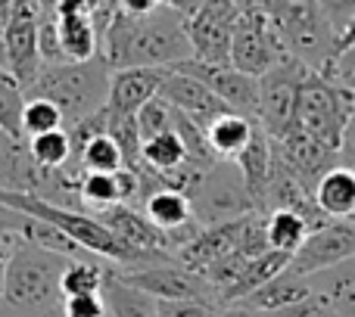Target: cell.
<instances>
[{"instance_id":"6da1fadb","label":"cell","mask_w":355,"mask_h":317,"mask_svg":"<svg viewBox=\"0 0 355 317\" xmlns=\"http://www.w3.org/2000/svg\"><path fill=\"white\" fill-rule=\"evenodd\" d=\"M100 56L110 62L112 72L181 66L193 60L187 16L168 0H159L150 12H128L119 3L100 44Z\"/></svg>"},{"instance_id":"7a4b0ae2","label":"cell","mask_w":355,"mask_h":317,"mask_svg":"<svg viewBox=\"0 0 355 317\" xmlns=\"http://www.w3.org/2000/svg\"><path fill=\"white\" fill-rule=\"evenodd\" d=\"M268 19L275 22L287 56L331 78L340 60V31L334 28L324 3L315 0H262Z\"/></svg>"},{"instance_id":"3957f363","label":"cell","mask_w":355,"mask_h":317,"mask_svg":"<svg viewBox=\"0 0 355 317\" xmlns=\"http://www.w3.org/2000/svg\"><path fill=\"white\" fill-rule=\"evenodd\" d=\"M112 69L103 56L91 62H66V66H47L35 81L25 100H47L62 112L66 131L94 118L110 106Z\"/></svg>"},{"instance_id":"277c9868","label":"cell","mask_w":355,"mask_h":317,"mask_svg":"<svg viewBox=\"0 0 355 317\" xmlns=\"http://www.w3.org/2000/svg\"><path fill=\"white\" fill-rule=\"evenodd\" d=\"M72 258L12 239L6 258V305L10 317H44L62 308V274Z\"/></svg>"},{"instance_id":"5b68a950","label":"cell","mask_w":355,"mask_h":317,"mask_svg":"<svg viewBox=\"0 0 355 317\" xmlns=\"http://www.w3.org/2000/svg\"><path fill=\"white\" fill-rule=\"evenodd\" d=\"M355 116V93L343 81L327 78V75H309L300 93V109H296V128L306 131L318 143L337 150L343 147V134Z\"/></svg>"},{"instance_id":"8992f818","label":"cell","mask_w":355,"mask_h":317,"mask_svg":"<svg viewBox=\"0 0 355 317\" xmlns=\"http://www.w3.org/2000/svg\"><path fill=\"white\" fill-rule=\"evenodd\" d=\"M175 10L187 16V37L193 47V60L202 66H231L234 31L243 3L234 0H172Z\"/></svg>"},{"instance_id":"52a82bcc","label":"cell","mask_w":355,"mask_h":317,"mask_svg":"<svg viewBox=\"0 0 355 317\" xmlns=\"http://www.w3.org/2000/svg\"><path fill=\"white\" fill-rule=\"evenodd\" d=\"M190 206H193V218L202 227L234 224V221H243L246 215L259 212L237 162H218L212 171H206L196 190L190 193Z\"/></svg>"},{"instance_id":"ba28073f","label":"cell","mask_w":355,"mask_h":317,"mask_svg":"<svg viewBox=\"0 0 355 317\" xmlns=\"http://www.w3.org/2000/svg\"><path fill=\"white\" fill-rule=\"evenodd\" d=\"M284 60H287V50L277 37L275 22L265 12V3L246 0L237 19V31H234L231 66L250 78H262Z\"/></svg>"},{"instance_id":"9c48e42d","label":"cell","mask_w":355,"mask_h":317,"mask_svg":"<svg viewBox=\"0 0 355 317\" xmlns=\"http://www.w3.org/2000/svg\"><path fill=\"white\" fill-rule=\"evenodd\" d=\"M309 75H312V69L287 56L281 66H275L268 75L259 78V125L271 141H281L284 134L296 128L300 93Z\"/></svg>"},{"instance_id":"30bf717a","label":"cell","mask_w":355,"mask_h":317,"mask_svg":"<svg viewBox=\"0 0 355 317\" xmlns=\"http://www.w3.org/2000/svg\"><path fill=\"white\" fill-rule=\"evenodd\" d=\"M112 274L122 283L141 289V293L153 296L156 302H206L212 308H221V299L215 293V287L206 277L193 274V271L181 268L178 262H166V264H150L141 271H116Z\"/></svg>"},{"instance_id":"8fae6325","label":"cell","mask_w":355,"mask_h":317,"mask_svg":"<svg viewBox=\"0 0 355 317\" xmlns=\"http://www.w3.org/2000/svg\"><path fill=\"white\" fill-rule=\"evenodd\" d=\"M37 6L35 0H19L10 25L3 28L6 41V72L19 81L25 93L35 87L44 72L41 60V37H37Z\"/></svg>"},{"instance_id":"7c38bea8","label":"cell","mask_w":355,"mask_h":317,"mask_svg":"<svg viewBox=\"0 0 355 317\" xmlns=\"http://www.w3.org/2000/svg\"><path fill=\"white\" fill-rule=\"evenodd\" d=\"M355 258V221H331L309 233L306 246L290 258V271L300 277H315Z\"/></svg>"},{"instance_id":"4fadbf2b","label":"cell","mask_w":355,"mask_h":317,"mask_svg":"<svg viewBox=\"0 0 355 317\" xmlns=\"http://www.w3.org/2000/svg\"><path fill=\"white\" fill-rule=\"evenodd\" d=\"M178 72L202 81L234 116H243L250 122H259V78L237 72L234 66H202L196 60H187L175 66Z\"/></svg>"},{"instance_id":"5bb4252c","label":"cell","mask_w":355,"mask_h":317,"mask_svg":"<svg viewBox=\"0 0 355 317\" xmlns=\"http://www.w3.org/2000/svg\"><path fill=\"white\" fill-rule=\"evenodd\" d=\"M162 100L172 103L175 112L187 116L193 125H200L202 131H209L221 116H227V106L209 91L202 81L190 78V75L178 72V69H166V78H162V91H159Z\"/></svg>"},{"instance_id":"9a60e30c","label":"cell","mask_w":355,"mask_h":317,"mask_svg":"<svg viewBox=\"0 0 355 317\" xmlns=\"http://www.w3.org/2000/svg\"><path fill=\"white\" fill-rule=\"evenodd\" d=\"M275 156L281 158L312 193L318 190L321 177L340 165L337 150L318 143L315 137H309L306 131H300V128H293L290 134H284L281 141H275Z\"/></svg>"},{"instance_id":"2e32d148","label":"cell","mask_w":355,"mask_h":317,"mask_svg":"<svg viewBox=\"0 0 355 317\" xmlns=\"http://www.w3.org/2000/svg\"><path fill=\"white\" fill-rule=\"evenodd\" d=\"M0 233H6L16 243L35 246V249H44V252H56V255H66V258H91V252L75 246L66 233L50 227L47 221L35 218V215L16 212V208H6V206H0Z\"/></svg>"},{"instance_id":"e0dca14e","label":"cell","mask_w":355,"mask_h":317,"mask_svg":"<svg viewBox=\"0 0 355 317\" xmlns=\"http://www.w3.org/2000/svg\"><path fill=\"white\" fill-rule=\"evenodd\" d=\"M166 69H128V72H112V91L106 109L112 116H137L150 100L159 97Z\"/></svg>"},{"instance_id":"ac0fdd59","label":"cell","mask_w":355,"mask_h":317,"mask_svg":"<svg viewBox=\"0 0 355 317\" xmlns=\"http://www.w3.org/2000/svg\"><path fill=\"white\" fill-rule=\"evenodd\" d=\"M97 218L110 227L112 233L125 239L128 246L141 252H168V239L159 227L150 224V218L141 212L137 206H112V208H103L97 212ZM172 255V252H168Z\"/></svg>"},{"instance_id":"d6986e66","label":"cell","mask_w":355,"mask_h":317,"mask_svg":"<svg viewBox=\"0 0 355 317\" xmlns=\"http://www.w3.org/2000/svg\"><path fill=\"white\" fill-rule=\"evenodd\" d=\"M41 171L44 168L31 156L28 141H16V137L0 131V190L35 196Z\"/></svg>"},{"instance_id":"ffe728a7","label":"cell","mask_w":355,"mask_h":317,"mask_svg":"<svg viewBox=\"0 0 355 317\" xmlns=\"http://www.w3.org/2000/svg\"><path fill=\"white\" fill-rule=\"evenodd\" d=\"M227 252H237V221H234V224H221V227H206L193 243L178 252L175 262L181 264V268L202 277L218 258H225Z\"/></svg>"},{"instance_id":"44dd1931","label":"cell","mask_w":355,"mask_h":317,"mask_svg":"<svg viewBox=\"0 0 355 317\" xmlns=\"http://www.w3.org/2000/svg\"><path fill=\"white\" fill-rule=\"evenodd\" d=\"M271 165H275V141L262 131V125H256V134H252L250 147L243 150V156L237 158V168L262 215H265V196H268V181H271Z\"/></svg>"},{"instance_id":"7402d4cb","label":"cell","mask_w":355,"mask_h":317,"mask_svg":"<svg viewBox=\"0 0 355 317\" xmlns=\"http://www.w3.org/2000/svg\"><path fill=\"white\" fill-rule=\"evenodd\" d=\"M315 289H312V280L309 277H300L293 274V271H284V274H277L271 283H265L259 293H252L250 299L237 302V305H246L252 308V311H262V314H277L284 311V308L296 305V302L309 299Z\"/></svg>"},{"instance_id":"603a6c76","label":"cell","mask_w":355,"mask_h":317,"mask_svg":"<svg viewBox=\"0 0 355 317\" xmlns=\"http://www.w3.org/2000/svg\"><path fill=\"white\" fill-rule=\"evenodd\" d=\"M315 199L331 221H355V171L346 165L331 168L321 177Z\"/></svg>"},{"instance_id":"cb8c5ba5","label":"cell","mask_w":355,"mask_h":317,"mask_svg":"<svg viewBox=\"0 0 355 317\" xmlns=\"http://www.w3.org/2000/svg\"><path fill=\"white\" fill-rule=\"evenodd\" d=\"M256 125L259 122H250V118L234 116V112L221 116L218 122L206 131L209 147L218 156V162H237V158L243 156V150L250 147L252 134H256Z\"/></svg>"},{"instance_id":"d4e9b609","label":"cell","mask_w":355,"mask_h":317,"mask_svg":"<svg viewBox=\"0 0 355 317\" xmlns=\"http://www.w3.org/2000/svg\"><path fill=\"white\" fill-rule=\"evenodd\" d=\"M309 280H312L315 293L331 302L337 317H355V258L324 271V274L309 277Z\"/></svg>"},{"instance_id":"484cf974","label":"cell","mask_w":355,"mask_h":317,"mask_svg":"<svg viewBox=\"0 0 355 317\" xmlns=\"http://www.w3.org/2000/svg\"><path fill=\"white\" fill-rule=\"evenodd\" d=\"M141 212L150 218V224L159 227L162 233H175L181 227H187L193 218V206H190V196L178 193V190H159L153 193L147 202L141 206Z\"/></svg>"},{"instance_id":"4316f807","label":"cell","mask_w":355,"mask_h":317,"mask_svg":"<svg viewBox=\"0 0 355 317\" xmlns=\"http://www.w3.org/2000/svg\"><path fill=\"white\" fill-rule=\"evenodd\" d=\"M287 268H290V255H281V252H268V255H262V258L246 262L240 280L234 283L231 293L225 296V308L227 305H237V302H243V299H250L252 293H259L265 283H271L277 274H284Z\"/></svg>"},{"instance_id":"83f0119b","label":"cell","mask_w":355,"mask_h":317,"mask_svg":"<svg viewBox=\"0 0 355 317\" xmlns=\"http://www.w3.org/2000/svg\"><path fill=\"white\" fill-rule=\"evenodd\" d=\"M103 299H106V308H110V317H159V302L153 296L122 283L112 274V268H110V277H106Z\"/></svg>"},{"instance_id":"f1b7e54d","label":"cell","mask_w":355,"mask_h":317,"mask_svg":"<svg viewBox=\"0 0 355 317\" xmlns=\"http://www.w3.org/2000/svg\"><path fill=\"white\" fill-rule=\"evenodd\" d=\"M110 268L97 258H72L62 274V302L66 299H81V296H100L106 287Z\"/></svg>"},{"instance_id":"f546056e","label":"cell","mask_w":355,"mask_h":317,"mask_svg":"<svg viewBox=\"0 0 355 317\" xmlns=\"http://www.w3.org/2000/svg\"><path fill=\"white\" fill-rule=\"evenodd\" d=\"M309 233H312V227H309L300 215H290V212H271L268 215V243H271V252H281V255L293 258L296 252L306 246Z\"/></svg>"},{"instance_id":"4dcf8cb0","label":"cell","mask_w":355,"mask_h":317,"mask_svg":"<svg viewBox=\"0 0 355 317\" xmlns=\"http://www.w3.org/2000/svg\"><path fill=\"white\" fill-rule=\"evenodd\" d=\"M184 165H187V150H184L178 131H168V134H159L144 143V168L156 171V174H172Z\"/></svg>"},{"instance_id":"1f68e13d","label":"cell","mask_w":355,"mask_h":317,"mask_svg":"<svg viewBox=\"0 0 355 317\" xmlns=\"http://www.w3.org/2000/svg\"><path fill=\"white\" fill-rule=\"evenodd\" d=\"M122 168H125V156L110 134L94 137V141L85 147V153L78 156L81 174H119Z\"/></svg>"},{"instance_id":"d6a6232c","label":"cell","mask_w":355,"mask_h":317,"mask_svg":"<svg viewBox=\"0 0 355 317\" xmlns=\"http://www.w3.org/2000/svg\"><path fill=\"white\" fill-rule=\"evenodd\" d=\"M28 150L41 168L60 171V168H69V165H72V137H69L66 128L50 131V134H41V137H31Z\"/></svg>"},{"instance_id":"836d02e7","label":"cell","mask_w":355,"mask_h":317,"mask_svg":"<svg viewBox=\"0 0 355 317\" xmlns=\"http://www.w3.org/2000/svg\"><path fill=\"white\" fill-rule=\"evenodd\" d=\"M81 202L91 208V215L103 208L122 206V190H119L116 174H81Z\"/></svg>"},{"instance_id":"e575fe53","label":"cell","mask_w":355,"mask_h":317,"mask_svg":"<svg viewBox=\"0 0 355 317\" xmlns=\"http://www.w3.org/2000/svg\"><path fill=\"white\" fill-rule=\"evenodd\" d=\"M62 128H66L62 112L56 109L53 103H47V100H28V103H25V112H22L25 141L41 137V134H50V131H62Z\"/></svg>"},{"instance_id":"d590c367","label":"cell","mask_w":355,"mask_h":317,"mask_svg":"<svg viewBox=\"0 0 355 317\" xmlns=\"http://www.w3.org/2000/svg\"><path fill=\"white\" fill-rule=\"evenodd\" d=\"M137 128H141L144 143L153 141V137H159V134L175 131V109H172V103H168V100H162V97L150 100V103L137 112Z\"/></svg>"},{"instance_id":"8d00e7d4","label":"cell","mask_w":355,"mask_h":317,"mask_svg":"<svg viewBox=\"0 0 355 317\" xmlns=\"http://www.w3.org/2000/svg\"><path fill=\"white\" fill-rule=\"evenodd\" d=\"M271 317H337V311L331 308V302H327L324 296L312 293L309 299L296 302V305L284 308V311H277V314H271Z\"/></svg>"},{"instance_id":"74e56055","label":"cell","mask_w":355,"mask_h":317,"mask_svg":"<svg viewBox=\"0 0 355 317\" xmlns=\"http://www.w3.org/2000/svg\"><path fill=\"white\" fill-rule=\"evenodd\" d=\"M66 317H110L103 293L100 296H81V299H66L62 302Z\"/></svg>"},{"instance_id":"f35d334b","label":"cell","mask_w":355,"mask_h":317,"mask_svg":"<svg viewBox=\"0 0 355 317\" xmlns=\"http://www.w3.org/2000/svg\"><path fill=\"white\" fill-rule=\"evenodd\" d=\"M218 311L206 302H159V317H215Z\"/></svg>"},{"instance_id":"ab89813d","label":"cell","mask_w":355,"mask_h":317,"mask_svg":"<svg viewBox=\"0 0 355 317\" xmlns=\"http://www.w3.org/2000/svg\"><path fill=\"white\" fill-rule=\"evenodd\" d=\"M340 165H346V168L355 171V116H352L349 128H346V134H343V147H340Z\"/></svg>"},{"instance_id":"60d3db41","label":"cell","mask_w":355,"mask_h":317,"mask_svg":"<svg viewBox=\"0 0 355 317\" xmlns=\"http://www.w3.org/2000/svg\"><path fill=\"white\" fill-rule=\"evenodd\" d=\"M215 317H271V314L252 311V308H246V305H227V308H221Z\"/></svg>"},{"instance_id":"b9f144b4","label":"cell","mask_w":355,"mask_h":317,"mask_svg":"<svg viewBox=\"0 0 355 317\" xmlns=\"http://www.w3.org/2000/svg\"><path fill=\"white\" fill-rule=\"evenodd\" d=\"M349 50H355V19H352L349 25H346L343 35H340V56H346ZM337 62H340V60H337Z\"/></svg>"},{"instance_id":"7bdbcfd3","label":"cell","mask_w":355,"mask_h":317,"mask_svg":"<svg viewBox=\"0 0 355 317\" xmlns=\"http://www.w3.org/2000/svg\"><path fill=\"white\" fill-rule=\"evenodd\" d=\"M10 252H12V239L6 237V233H0V264H6Z\"/></svg>"},{"instance_id":"ee69618b","label":"cell","mask_w":355,"mask_h":317,"mask_svg":"<svg viewBox=\"0 0 355 317\" xmlns=\"http://www.w3.org/2000/svg\"><path fill=\"white\" fill-rule=\"evenodd\" d=\"M340 81H343V84H346V87H349V91L355 93V75H349V78H340Z\"/></svg>"},{"instance_id":"f6af8a7d","label":"cell","mask_w":355,"mask_h":317,"mask_svg":"<svg viewBox=\"0 0 355 317\" xmlns=\"http://www.w3.org/2000/svg\"><path fill=\"white\" fill-rule=\"evenodd\" d=\"M44 317H66V311H62V308H56V311H50V314H44Z\"/></svg>"}]
</instances>
